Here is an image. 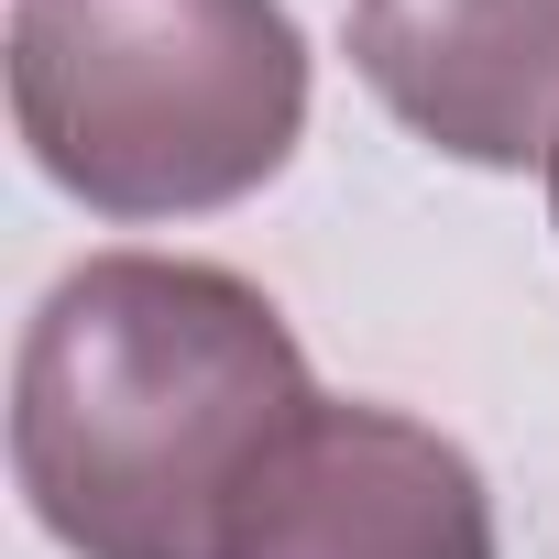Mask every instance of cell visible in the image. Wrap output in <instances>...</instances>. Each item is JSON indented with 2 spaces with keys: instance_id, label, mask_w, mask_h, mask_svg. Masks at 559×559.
Returning a JSON list of instances; mask_svg holds the SVG:
<instances>
[{
  "instance_id": "3957f363",
  "label": "cell",
  "mask_w": 559,
  "mask_h": 559,
  "mask_svg": "<svg viewBox=\"0 0 559 559\" xmlns=\"http://www.w3.org/2000/svg\"><path fill=\"white\" fill-rule=\"evenodd\" d=\"M219 559H493V493L461 439L319 395L241 483Z\"/></svg>"
},
{
  "instance_id": "6da1fadb",
  "label": "cell",
  "mask_w": 559,
  "mask_h": 559,
  "mask_svg": "<svg viewBox=\"0 0 559 559\" xmlns=\"http://www.w3.org/2000/svg\"><path fill=\"white\" fill-rule=\"evenodd\" d=\"M308 406V352L263 286L176 252H88L12 362V483L78 559H219L241 483Z\"/></svg>"
},
{
  "instance_id": "7a4b0ae2",
  "label": "cell",
  "mask_w": 559,
  "mask_h": 559,
  "mask_svg": "<svg viewBox=\"0 0 559 559\" xmlns=\"http://www.w3.org/2000/svg\"><path fill=\"white\" fill-rule=\"evenodd\" d=\"M12 121L78 209L198 219L286 176L308 45L286 0H23Z\"/></svg>"
},
{
  "instance_id": "5b68a950",
  "label": "cell",
  "mask_w": 559,
  "mask_h": 559,
  "mask_svg": "<svg viewBox=\"0 0 559 559\" xmlns=\"http://www.w3.org/2000/svg\"><path fill=\"white\" fill-rule=\"evenodd\" d=\"M548 219H559V154H548Z\"/></svg>"
},
{
  "instance_id": "277c9868",
  "label": "cell",
  "mask_w": 559,
  "mask_h": 559,
  "mask_svg": "<svg viewBox=\"0 0 559 559\" xmlns=\"http://www.w3.org/2000/svg\"><path fill=\"white\" fill-rule=\"evenodd\" d=\"M352 67L450 165L559 154V0H352Z\"/></svg>"
}]
</instances>
